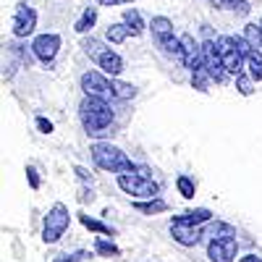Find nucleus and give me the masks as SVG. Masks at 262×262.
Instances as JSON below:
<instances>
[{
  "instance_id": "c756f323",
  "label": "nucleus",
  "mask_w": 262,
  "mask_h": 262,
  "mask_svg": "<svg viewBox=\"0 0 262 262\" xmlns=\"http://www.w3.org/2000/svg\"><path fill=\"white\" fill-rule=\"evenodd\" d=\"M81 257H84L81 252H76V254H60V257H55L53 262H79Z\"/></svg>"
},
{
  "instance_id": "f03ea898",
  "label": "nucleus",
  "mask_w": 262,
  "mask_h": 262,
  "mask_svg": "<svg viewBox=\"0 0 262 262\" xmlns=\"http://www.w3.org/2000/svg\"><path fill=\"white\" fill-rule=\"evenodd\" d=\"M92 160L97 163V168L111 170V173H137V165L131 163V158L111 142L92 144Z\"/></svg>"
},
{
  "instance_id": "7c9ffc66",
  "label": "nucleus",
  "mask_w": 262,
  "mask_h": 262,
  "mask_svg": "<svg viewBox=\"0 0 262 262\" xmlns=\"http://www.w3.org/2000/svg\"><path fill=\"white\" fill-rule=\"evenodd\" d=\"M27 173H29V184H32V189H39V176H37V170L29 165V168H27Z\"/></svg>"
},
{
  "instance_id": "20e7f679",
  "label": "nucleus",
  "mask_w": 262,
  "mask_h": 262,
  "mask_svg": "<svg viewBox=\"0 0 262 262\" xmlns=\"http://www.w3.org/2000/svg\"><path fill=\"white\" fill-rule=\"evenodd\" d=\"M69 223H71L69 207H66L63 202H55L50 207V212L45 215V223H42V242H45V244H55L58 238L69 231Z\"/></svg>"
},
{
  "instance_id": "473e14b6",
  "label": "nucleus",
  "mask_w": 262,
  "mask_h": 262,
  "mask_svg": "<svg viewBox=\"0 0 262 262\" xmlns=\"http://www.w3.org/2000/svg\"><path fill=\"white\" fill-rule=\"evenodd\" d=\"M100 6H123V3H134V0H97Z\"/></svg>"
},
{
  "instance_id": "4468645a",
  "label": "nucleus",
  "mask_w": 262,
  "mask_h": 262,
  "mask_svg": "<svg viewBox=\"0 0 262 262\" xmlns=\"http://www.w3.org/2000/svg\"><path fill=\"white\" fill-rule=\"evenodd\" d=\"M181 63L186 69H200L202 66V45H196L191 34H181Z\"/></svg>"
},
{
  "instance_id": "9d476101",
  "label": "nucleus",
  "mask_w": 262,
  "mask_h": 262,
  "mask_svg": "<svg viewBox=\"0 0 262 262\" xmlns=\"http://www.w3.org/2000/svg\"><path fill=\"white\" fill-rule=\"evenodd\" d=\"M236 252H238V244L233 236H226V238H212L207 244V257L210 262H233L236 259Z\"/></svg>"
},
{
  "instance_id": "e433bc0d",
  "label": "nucleus",
  "mask_w": 262,
  "mask_h": 262,
  "mask_svg": "<svg viewBox=\"0 0 262 262\" xmlns=\"http://www.w3.org/2000/svg\"><path fill=\"white\" fill-rule=\"evenodd\" d=\"M259 27H262V18H259Z\"/></svg>"
},
{
  "instance_id": "2f4dec72",
  "label": "nucleus",
  "mask_w": 262,
  "mask_h": 262,
  "mask_svg": "<svg viewBox=\"0 0 262 262\" xmlns=\"http://www.w3.org/2000/svg\"><path fill=\"white\" fill-rule=\"evenodd\" d=\"M37 126H39L42 134H50V131H53V123H50V121H45V118H37Z\"/></svg>"
},
{
  "instance_id": "39448f33",
  "label": "nucleus",
  "mask_w": 262,
  "mask_h": 262,
  "mask_svg": "<svg viewBox=\"0 0 262 262\" xmlns=\"http://www.w3.org/2000/svg\"><path fill=\"white\" fill-rule=\"evenodd\" d=\"M149 27H152V37H155L158 48H163L165 55H173L181 60V39L173 37V21L165 16H155Z\"/></svg>"
},
{
  "instance_id": "6ab92c4d",
  "label": "nucleus",
  "mask_w": 262,
  "mask_h": 262,
  "mask_svg": "<svg viewBox=\"0 0 262 262\" xmlns=\"http://www.w3.org/2000/svg\"><path fill=\"white\" fill-rule=\"evenodd\" d=\"M205 236H210V242L212 238H226V236H236V231L228 226V223H221V221H215L205 228Z\"/></svg>"
},
{
  "instance_id": "c9c22d12",
  "label": "nucleus",
  "mask_w": 262,
  "mask_h": 262,
  "mask_svg": "<svg viewBox=\"0 0 262 262\" xmlns=\"http://www.w3.org/2000/svg\"><path fill=\"white\" fill-rule=\"evenodd\" d=\"M259 29H262V27H259ZM259 48H262V32H259Z\"/></svg>"
},
{
  "instance_id": "2eb2a0df",
  "label": "nucleus",
  "mask_w": 262,
  "mask_h": 262,
  "mask_svg": "<svg viewBox=\"0 0 262 262\" xmlns=\"http://www.w3.org/2000/svg\"><path fill=\"white\" fill-rule=\"evenodd\" d=\"M212 217V212L210 210H205V207H200V210H189V212H184V215H179V217H173V221H181V223H186V226H202V223H207Z\"/></svg>"
},
{
  "instance_id": "a211bd4d",
  "label": "nucleus",
  "mask_w": 262,
  "mask_h": 262,
  "mask_svg": "<svg viewBox=\"0 0 262 262\" xmlns=\"http://www.w3.org/2000/svg\"><path fill=\"white\" fill-rule=\"evenodd\" d=\"M95 21H97V8H84V13H81V18L74 24V29L79 32V34H84V32H90L92 27H95Z\"/></svg>"
},
{
  "instance_id": "7ed1b4c3",
  "label": "nucleus",
  "mask_w": 262,
  "mask_h": 262,
  "mask_svg": "<svg viewBox=\"0 0 262 262\" xmlns=\"http://www.w3.org/2000/svg\"><path fill=\"white\" fill-rule=\"evenodd\" d=\"M81 48H84V53L90 55L107 76H118V74L123 71V58H121L116 50L107 48L105 42H100V39H95V37H86V39L81 42Z\"/></svg>"
},
{
  "instance_id": "f704fd0d",
  "label": "nucleus",
  "mask_w": 262,
  "mask_h": 262,
  "mask_svg": "<svg viewBox=\"0 0 262 262\" xmlns=\"http://www.w3.org/2000/svg\"><path fill=\"white\" fill-rule=\"evenodd\" d=\"M238 262H262V257H257V254H247V257H242Z\"/></svg>"
},
{
  "instance_id": "f257e3e1",
  "label": "nucleus",
  "mask_w": 262,
  "mask_h": 262,
  "mask_svg": "<svg viewBox=\"0 0 262 262\" xmlns=\"http://www.w3.org/2000/svg\"><path fill=\"white\" fill-rule=\"evenodd\" d=\"M79 118H81V126L90 137H100L105 134V128L113 123V111L107 100H100V97H84L81 105H79Z\"/></svg>"
},
{
  "instance_id": "b1692460",
  "label": "nucleus",
  "mask_w": 262,
  "mask_h": 262,
  "mask_svg": "<svg viewBox=\"0 0 262 262\" xmlns=\"http://www.w3.org/2000/svg\"><path fill=\"white\" fill-rule=\"evenodd\" d=\"M128 34H131V29L126 24H111V27H107V39H111L113 45H121Z\"/></svg>"
},
{
  "instance_id": "cd10ccee",
  "label": "nucleus",
  "mask_w": 262,
  "mask_h": 262,
  "mask_svg": "<svg viewBox=\"0 0 262 262\" xmlns=\"http://www.w3.org/2000/svg\"><path fill=\"white\" fill-rule=\"evenodd\" d=\"M259 32H262V29H259L257 24L244 27V37L249 39V45H252V48H259Z\"/></svg>"
},
{
  "instance_id": "393cba45",
  "label": "nucleus",
  "mask_w": 262,
  "mask_h": 262,
  "mask_svg": "<svg viewBox=\"0 0 262 262\" xmlns=\"http://www.w3.org/2000/svg\"><path fill=\"white\" fill-rule=\"evenodd\" d=\"M81 223H84L86 228H90V231H97V233H102V236H113L111 226H105V223L95 221V217H90V215H81Z\"/></svg>"
},
{
  "instance_id": "f3484780",
  "label": "nucleus",
  "mask_w": 262,
  "mask_h": 262,
  "mask_svg": "<svg viewBox=\"0 0 262 262\" xmlns=\"http://www.w3.org/2000/svg\"><path fill=\"white\" fill-rule=\"evenodd\" d=\"M123 24L131 29V34H142L144 32V21H142V16H139L137 8H126L123 11Z\"/></svg>"
},
{
  "instance_id": "c85d7f7f",
  "label": "nucleus",
  "mask_w": 262,
  "mask_h": 262,
  "mask_svg": "<svg viewBox=\"0 0 262 262\" xmlns=\"http://www.w3.org/2000/svg\"><path fill=\"white\" fill-rule=\"evenodd\" d=\"M97 254H118V247L111 244V242H105V238H97Z\"/></svg>"
},
{
  "instance_id": "aec40b11",
  "label": "nucleus",
  "mask_w": 262,
  "mask_h": 262,
  "mask_svg": "<svg viewBox=\"0 0 262 262\" xmlns=\"http://www.w3.org/2000/svg\"><path fill=\"white\" fill-rule=\"evenodd\" d=\"M210 81H212V76H210V71L205 69V66H200V69H194V71H191V84H194V90L207 92Z\"/></svg>"
},
{
  "instance_id": "f8f14e48",
  "label": "nucleus",
  "mask_w": 262,
  "mask_h": 262,
  "mask_svg": "<svg viewBox=\"0 0 262 262\" xmlns=\"http://www.w3.org/2000/svg\"><path fill=\"white\" fill-rule=\"evenodd\" d=\"M37 27V11L27 3L16 6V13H13V34L16 37H29Z\"/></svg>"
},
{
  "instance_id": "bb28decb",
  "label": "nucleus",
  "mask_w": 262,
  "mask_h": 262,
  "mask_svg": "<svg viewBox=\"0 0 262 262\" xmlns=\"http://www.w3.org/2000/svg\"><path fill=\"white\" fill-rule=\"evenodd\" d=\"M176 186H179L181 196H186V200H191V196H194V181H191L189 176H179Z\"/></svg>"
},
{
  "instance_id": "72a5a7b5",
  "label": "nucleus",
  "mask_w": 262,
  "mask_h": 262,
  "mask_svg": "<svg viewBox=\"0 0 262 262\" xmlns=\"http://www.w3.org/2000/svg\"><path fill=\"white\" fill-rule=\"evenodd\" d=\"M76 173H79V179H81V181H92V176H90V170H86V168L76 165Z\"/></svg>"
},
{
  "instance_id": "423d86ee",
  "label": "nucleus",
  "mask_w": 262,
  "mask_h": 262,
  "mask_svg": "<svg viewBox=\"0 0 262 262\" xmlns=\"http://www.w3.org/2000/svg\"><path fill=\"white\" fill-rule=\"evenodd\" d=\"M118 186L131 196H149V200H155L160 191L158 181L142 176V173H118Z\"/></svg>"
},
{
  "instance_id": "ddd939ff",
  "label": "nucleus",
  "mask_w": 262,
  "mask_h": 262,
  "mask_svg": "<svg viewBox=\"0 0 262 262\" xmlns=\"http://www.w3.org/2000/svg\"><path fill=\"white\" fill-rule=\"evenodd\" d=\"M170 233H173V238H176L181 247H196V244H200V238L205 236V228L202 226H186L181 221H173L170 223Z\"/></svg>"
},
{
  "instance_id": "9b49d317",
  "label": "nucleus",
  "mask_w": 262,
  "mask_h": 262,
  "mask_svg": "<svg viewBox=\"0 0 262 262\" xmlns=\"http://www.w3.org/2000/svg\"><path fill=\"white\" fill-rule=\"evenodd\" d=\"M58 48H60V37L58 34H39L34 42H32V53L37 60H42L45 66H50L58 55Z\"/></svg>"
},
{
  "instance_id": "5701e85b",
  "label": "nucleus",
  "mask_w": 262,
  "mask_h": 262,
  "mask_svg": "<svg viewBox=\"0 0 262 262\" xmlns=\"http://www.w3.org/2000/svg\"><path fill=\"white\" fill-rule=\"evenodd\" d=\"M134 210H139V212H144V215H155V212H165V210H168V205L155 196L152 202H137V205H134Z\"/></svg>"
},
{
  "instance_id": "0eeeda50",
  "label": "nucleus",
  "mask_w": 262,
  "mask_h": 262,
  "mask_svg": "<svg viewBox=\"0 0 262 262\" xmlns=\"http://www.w3.org/2000/svg\"><path fill=\"white\" fill-rule=\"evenodd\" d=\"M81 90L86 97H100V100H113V81L100 71H86L81 76Z\"/></svg>"
},
{
  "instance_id": "1a4fd4ad",
  "label": "nucleus",
  "mask_w": 262,
  "mask_h": 262,
  "mask_svg": "<svg viewBox=\"0 0 262 262\" xmlns=\"http://www.w3.org/2000/svg\"><path fill=\"white\" fill-rule=\"evenodd\" d=\"M215 42H217V50H221V58H223L226 71L233 74V76H238V74H242V66H244L247 58L242 55V50L236 48V39H233V37H217Z\"/></svg>"
},
{
  "instance_id": "6e6552de",
  "label": "nucleus",
  "mask_w": 262,
  "mask_h": 262,
  "mask_svg": "<svg viewBox=\"0 0 262 262\" xmlns=\"http://www.w3.org/2000/svg\"><path fill=\"white\" fill-rule=\"evenodd\" d=\"M202 66L210 71L212 81H217V84H223V81H226L228 71H226V66H223L221 50H217V42H212V39L202 42Z\"/></svg>"
},
{
  "instance_id": "4be33fe9",
  "label": "nucleus",
  "mask_w": 262,
  "mask_h": 262,
  "mask_svg": "<svg viewBox=\"0 0 262 262\" xmlns=\"http://www.w3.org/2000/svg\"><path fill=\"white\" fill-rule=\"evenodd\" d=\"M134 95H137V86L134 84H126V81L113 79V100H131Z\"/></svg>"
},
{
  "instance_id": "a878e982",
  "label": "nucleus",
  "mask_w": 262,
  "mask_h": 262,
  "mask_svg": "<svg viewBox=\"0 0 262 262\" xmlns=\"http://www.w3.org/2000/svg\"><path fill=\"white\" fill-rule=\"evenodd\" d=\"M252 81H254L252 76H244V74H238V76H236V90L242 92V95H247V97H249V95L254 92V84H252Z\"/></svg>"
},
{
  "instance_id": "dca6fc26",
  "label": "nucleus",
  "mask_w": 262,
  "mask_h": 262,
  "mask_svg": "<svg viewBox=\"0 0 262 262\" xmlns=\"http://www.w3.org/2000/svg\"><path fill=\"white\" fill-rule=\"evenodd\" d=\"M207 3H212L215 8L233 11V13H238V16H247V13H249V3H247V0H207Z\"/></svg>"
},
{
  "instance_id": "412c9836",
  "label": "nucleus",
  "mask_w": 262,
  "mask_h": 262,
  "mask_svg": "<svg viewBox=\"0 0 262 262\" xmlns=\"http://www.w3.org/2000/svg\"><path fill=\"white\" fill-rule=\"evenodd\" d=\"M247 66H249V76H252L254 81H262V53H259V48H254V50L249 53Z\"/></svg>"
}]
</instances>
